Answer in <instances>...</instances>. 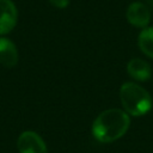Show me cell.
Listing matches in <instances>:
<instances>
[{
	"label": "cell",
	"instance_id": "52a82bcc",
	"mask_svg": "<svg viewBox=\"0 0 153 153\" xmlns=\"http://www.w3.org/2000/svg\"><path fill=\"white\" fill-rule=\"evenodd\" d=\"M128 74L139 81H147L152 75L151 66L142 59H131L127 65Z\"/></svg>",
	"mask_w": 153,
	"mask_h": 153
},
{
	"label": "cell",
	"instance_id": "3957f363",
	"mask_svg": "<svg viewBox=\"0 0 153 153\" xmlns=\"http://www.w3.org/2000/svg\"><path fill=\"white\" fill-rule=\"evenodd\" d=\"M19 153H48L43 139L32 130L23 131L17 141Z\"/></svg>",
	"mask_w": 153,
	"mask_h": 153
},
{
	"label": "cell",
	"instance_id": "7a4b0ae2",
	"mask_svg": "<svg viewBox=\"0 0 153 153\" xmlns=\"http://www.w3.org/2000/svg\"><path fill=\"white\" fill-rule=\"evenodd\" d=\"M120 98L124 111L131 116H142L152 108L149 93L135 82H124L120 90Z\"/></svg>",
	"mask_w": 153,
	"mask_h": 153
},
{
	"label": "cell",
	"instance_id": "277c9868",
	"mask_svg": "<svg viewBox=\"0 0 153 153\" xmlns=\"http://www.w3.org/2000/svg\"><path fill=\"white\" fill-rule=\"evenodd\" d=\"M126 17H127V20L129 22V24H131L133 26L145 29L149 24L151 12L143 2L134 1L128 6Z\"/></svg>",
	"mask_w": 153,
	"mask_h": 153
},
{
	"label": "cell",
	"instance_id": "5b68a950",
	"mask_svg": "<svg viewBox=\"0 0 153 153\" xmlns=\"http://www.w3.org/2000/svg\"><path fill=\"white\" fill-rule=\"evenodd\" d=\"M18 19L16 5L11 0H0V36L11 32Z\"/></svg>",
	"mask_w": 153,
	"mask_h": 153
},
{
	"label": "cell",
	"instance_id": "ba28073f",
	"mask_svg": "<svg viewBox=\"0 0 153 153\" xmlns=\"http://www.w3.org/2000/svg\"><path fill=\"white\" fill-rule=\"evenodd\" d=\"M137 44L140 50L146 56L153 59V26H147L142 29L137 38Z\"/></svg>",
	"mask_w": 153,
	"mask_h": 153
},
{
	"label": "cell",
	"instance_id": "6da1fadb",
	"mask_svg": "<svg viewBox=\"0 0 153 153\" xmlns=\"http://www.w3.org/2000/svg\"><path fill=\"white\" fill-rule=\"evenodd\" d=\"M130 126L129 115L121 109L100 112L92 123V134L102 143H110L122 137Z\"/></svg>",
	"mask_w": 153,
	"mask_h": 153
},
{
	"label": "cell",
	"instance_id": "8992f818",
	"mask_svg": "<svg viewBox=\"0 0 153 153\" xmlns=\"http://www.w3.org/2000/svg\"><path fill=\"white\" fill-rule=\"evenodd\" d=\"M18 62V50L16 44L5 37H0V63L5 67H14Z\"/></svg>",
	"mask_w": 153,
	"mask_h": 153
},
{
	"label": "cell",
	"instance_id": "9c48e42d",
	"mask_svg": "<svg viewBox=\"0 0 153 153\" xmlns=\"http://www.w3.org/2000/svg\"><path fill=\"white\" fill-rule=\"evenodd\" d=\"M49 2L56 8H66L69 5V0H49Z\"/></svg>",
	"mask_w": 153,
	"mask_h": 153
}]
</instances>
